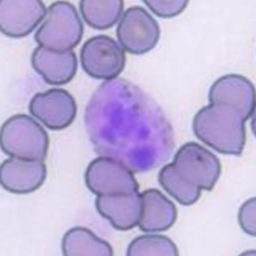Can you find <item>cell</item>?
I'll return each mask as SVG.
<instances>
[{
    "instance_id": "obj_1",
    "label": "cell",
    "mask_w": 256,
    "mask_h": 256,
    "mask_svg": "<svg viewBox=\"0 0 256 256\" xmlns=\"http://www.w3.org/2000/svg\"><path fill=\"white\" fill-rule=\"evenodd\" d=\"M85 122L96 151L134 172L146 170L142 156L152 151L150 144H158L155 138H160L155 135L172 134L160 132L172 130L159 108L121 78L103 82L98 88L87 106Z\"/></svg>"
},
{
    "instance_id": "obj_2",
    "label": "cell",
    "mask_w": 256,
    "mask_h": 256,
    "mask_svg": "<svg viewBox=\"0 0 256 256\" xmlns=\"http://www.w3.org/2000/svg\"><path fill=\"white\" fill-rule=\"evenodd\" d=\"M220 174L218 156L200 144L189 142L176 152L173 163L161 169L158 181L167 194L188 206L198 200L202 190H212Z\"/></svg>"
},
{
    "instance_id": "obj_3",
    "label": "cell",
    "mask_w": 256,
    "mask_h": 256,
    "mask_svg": "<svg viewBox=\"0 0 256 256\" xmlns=\"http://www.w3.org/2000/svg\"><path fill=\"white\" fill-rule=\"evenodd\" d=\"M246 121L234 107L210 103L195 115L193 130L199 140L220 154L240 156L246 144Z\"/></svg>"
},
{
    "instance_id": "obj_4",
    "label": "cell",
    "mask_w": 256,
    "mask_h": 256,
    "mask_svg": "<svg viewBox=\"0 0 256 256\" xmlns=\"http://www.w3.org/2000/svg\"><path fill=\"white\" fill-rule=\"evenodd\" d=\"M2 151L16 158L44 161L49 146L45 129L26 114L14 116L4 123L0 134Z\"/></svg>"
},
{
    "instance_id": "obj_5",
    "label": "cell",
    "mask_w": 256,
    "mask_h": 256,
    "mask_svg": "<svg viewBox=\"0 0 256 256\" xmlns=\"http://www.w3.org/2000/svg\"><path fill=\"white\" fill-rule=\"evenodd\" d=\"M83 34V23L76 7L68 2L59 1L48 7L45 21L34 38L39 46L64 52L76 48Z\"/></svg>"
},
{
    "instance_id": "obj_6",
    "label": "cell",
    "mask_w": 256,
    "mask_h": 256,
    "mask_svg": "<svg viewBox=\"0 0 256 256\" xmlns=\"http://www.w3.org/2000/svg\"><path fill=\"white\" fill-rule=\"evenodd\" d=\"M88 188L97 196L130 195L139 192L132 171L122 162L100 156L88 166L85 174Z\"/></svg>"
},
{
    "instance_id": "obj_7",
    "label": "cell",
    "mask_w": 256,
    "mask_h": 256,
    "mask_svg": "<svg viewBox=\"0 0 256 256\" xmlns=\"http://www.w3.org/2000/svg\"><path fill=\"white\" fill-rule=\"evenodd\" d=\"M80 62L83 70L96 80H110L119 76L126 63V52L114 39L104 35L94 36L82 46Z\"/></svg>"
},
{
    "instance_id": "obj_8",
    "label": "cell",
    "mask_w": 256,
    "mask_h": 256,
    "mask_svg": "<svg viewBox=\"0 0 256 256\" xmlns=\"http://www.w3.org/2000/svg\"><path fill=\"white\" fill-rule=\"evenodd\" d=\"M159 24L145 8H128L118 24L116 36L123 48L134 55H142L154 48L158 42Z\"/></svg>"
},
{
    "instance_id": "obj_9",
    "label": "cell",
    "mask_w": 256,
    "mask_h": 256,
    "mask_svg": "<svg viewBox=\"0 0 256 256\" xmlns=\"http://www.w3.org/2000/svg\"><path fill=\"white\" fill-rule=\"evenodd\" d=\"M30 112L49 130H59L74 121L78 108L74 98L62 88L38 92L30 102Z\"/></svg>"
},
{
    "instance_id": "obj_10",
    "label": "cell",
    "mask_w": 256,
    "mask_h": 256,
    "mask_svg": "<svg viewBox=\"0 0 256 256\" xmlns=\"http://www.w3.org/2000/svg\"><path fill=\"white\" fill-rule=\"evenodd\" d=\"M47 13L45 4L38 0H2L0 28L4 35L12 38L32 33Z\"/></svg>"
},
{
    "instance_id": "obj_11",
    "label": "cell",
    "mask_w": 256,
    "mask_h": 256,
    "mask_svg": "<svg viewBox=\"0 0 256 256\" xmlns=\"http://www.w3.org/2000/svg\"><path fill=\"white\" fill-rule=\"evenodd\" d=\"M210 104L234 107L248 120L256 108V91L253 84L246 77L228 74L220 77L210 88Z\"/></svg>"
},
{
    "instance_id": "obj_12",
    "label": "cell",
    "mask_w": 256,
    "mask_h": 256,
    "mask_svg": "<svg viewBox=\"0 0 256 256\" xmlns=\"http://www.w3.org/2000/svg\"><path fill=\"white\" fill-rule=\"evenodd\" d=\"M47 168L43 161L24 160L12 157L4 160L0 168L3 188L11 193H32L44 184Z\"/></svg>"
},
{
    "instance_id": "obj_13",
    "label": "cell",
    "mask_w": 256,
    "mask_h": 256,
    "mask_svg": "<svg viewBox=\"0 0 256 256\" xmlns=\"http://www.w3.org/2000/svg\"><path fill=\"white\" fill-rule=\"evenodd\" d=\"M31 61L34 70L50 85L66 84L78 70L77 57L72 50L56 52L39 46L34 50Z\"/></svg>"
},
{
    "instance_id": "obj_14",
    "label": "cell",
    "mask_w": 256,
    "mask_h": 256,
    "mask_svg": "<svg viewBox=\"0 0 256 256\" xmlns=\"http://www.w3.org/2000/svg\"><path fill=\"white\" fill-rule=\"evenodd\" d=\"M142 196L139 192L130 195L97 196L98 213L109 220L119 230H130L138 224L142 212Z\"/></svg>"
},
{
    "instance_id": "obj_15",
    "label": "cell",
    "mask_w": 256,
    "mask_h": 256,
    "mask_svg": "<svg viewBox=\"0 0 256 256\" xmlns=\"http://www.w3.org/2000/svg\"><path fill=\"white\" fill-rule=\"evenodd\" d=\"M141 196L138 225L142 232H163L173 226L177 218V210L173 202L154 188L144 191Z\"/></svg>"
},
{
    "instance_id": "obj_16",
    "label": "cell",
    "mask_w": 256,
    "mask_h": 256,
    "mask_svg": "<svg viewBox=\"0 0 256 256\" xmlns=\"http://www.w3.org/2000/svg\"><path fill=\"white\" fill-rule=\"evenodd\" d=\"M62 248L66 256H112L110 244L88 228L76 227L67 231L62 240Z\"/></svg>"
},
{
    "instance_id": "obj_17",
    "label": "cell",
    "mask_w": 256,
    "mask_h": 256,
    "mask_svg": "<svg viewBox=\"0 0 256 256\" xmlns=\"http://www.w3.org/2000/svg\"><path fill=\"white\" fill-rule=\"evenodd\" d=\"M124 6V2L122 0H82L80 4L82 16L86 24L92 28L100 30L114 26L120 18Z\"/></svg>"
},
{
    "instance_id": "obj_18",
    "label": "cell",
    "mask_w": 256,
    "mask_h": 256,
    "mask_svg": "<svg viewBox=\"0 0 256 256\" xmlns=\"http://www.w3.org/2000/svg\"><path fill=\"white\" fill-rule=\"evenodd\" d=\"M129 256H176L178 248L169 238L158 234H147L135 238L128 246Z\"/></svg>"
},
{
    "instance_id": "obj_19",
    "label": "cell",
    "mask_w": 256,
    "mask_h": 256,
    "mask_svg": "<svg viewBox=\"0 0 256 256\" xmlns=\"http://www.w3.org/2000/svg\"><path fill=\"white\" fill-rule=\"evenodd\" d=\"M150 10L161 18H172L183 12L188 1H144Z\"/></svg>"
},
{
    "instance_id": "obj_20",
    "label": "cell",
    "mask_w": 256,
    "mask_h": 256,
    "mask_svg": "<svg viewBox=\"0 0 256 256\" xmlns=\"http://www.w3.org/2000/svg\"><path fill=\"white\" fill-rule=\"evenodd\" d=\"M238 221L244 232L252 236L256 234V198L248 200L239 210Z\"/></svg>"
}]
</instances>
